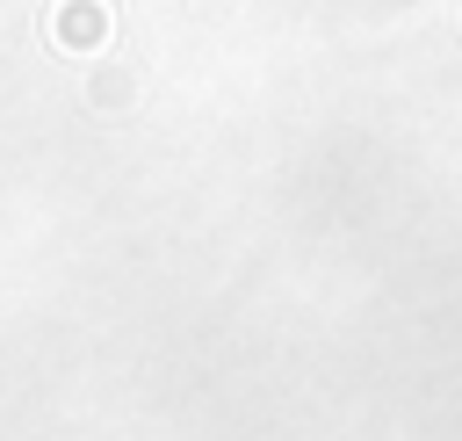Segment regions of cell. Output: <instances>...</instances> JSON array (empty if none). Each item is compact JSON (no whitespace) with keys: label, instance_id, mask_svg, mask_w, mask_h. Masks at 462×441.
Masks as SVG:
<instances>
[{"label":"cell","instance_id":"obj_1","mask_svg":"<svg viewBox=\"0 0 462 441\" xmlns=\"http://www.w3.org/2000/svg\"><path fill=\"white\" fill-rule=\"evenodd\" d=\"M116 36V7L108 0H58L51 7V43L65 51V58H87V51H101Z\"/></svg>","mask_w":462,"mask_h":441}]
</instances>
